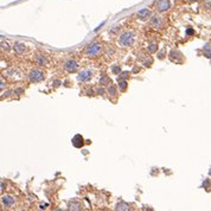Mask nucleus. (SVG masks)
Wrapping results in <instances>:
<instances>
[{
    "mask_svg": "<svg viewBox=\"0 0 211 211\" xmlns=\"http://www.w3.org/2000/svg\"><path fill=\"white\" fill-rule=\"evenodd\" d=\"M31 80H32L33 82L42 81V80H43V75H42V72H40V71H38V70L32 71V74H31Z\"/></svg>",
    "mask_w": 211,
    "mask_h": 211,
    "instance_id": "nucleus-1",
    "label": "nucleus"
},
{
    "mask_svg": "<svg viewBox=\"0 0 211 211\" xmlns=\"http://www.w3.org/2000/svg\"><path fill=\"white\" fill-rule=\"evenodd\" d=\"M90 77H92V72H90L89 70H85V71H82L81 74H80V76H78V80L80 81H88Z\"/></svg>",
    "mask_w": 211,
    "mask_h": 211,
    "instance_id": "nucleus-2",
    "label": "nucleus"
},
{
    "mask_svg": "<svg viewBox=\"0 0 211 211\" xmlns=\"http://www.w3.org/2000/svg\"><path fill=\"white\" fill-rule=\"evenodd\" d=\"M120 40H121V43H122L124 45H128V44L132 43L133 39H132V36H131V35L126 33V35H124V36L121 37V39H120Z\"/></svg>",
    "mask_w": 211,
    "mask_h": 211,
    "instance_id": "nucleus-3",
    "label": "nucleus"
},
{
    "mask_svg": "<svg viewBox=\"0 0 211 211\" xmlns=\"http://www.w3.org/2000/svg\"><path fill=\"white\" fill-rule=\"evenodd\" d=\"M65 68H67V70H69V71H75V70L77 69V64H76L75 62L70 61V62H68V63L65 64Z\"/></svg>",
    "mask_w": 211,
    "mask_h": 211,
    "instance_id": "nucleus-4",
    "label": "nucleus"
},
{
    "mask_svg": "<svg viewBox=\"0 0 211 211\" xmlns=\"http://www.w3.org/2000/svg\"><path fill=\"white\" fill-rule=\"evenodd\" d=\"M99 51H100V45H99V44H95V45H93L92 48L89 49L88 52H89V55H96Z\"/></svg>",
    "mask_w": 211,
    "mask_h": 211,
    "instance_id": "nucleus-5",
    "label": "nucleus"
},
{
    "mask_svg": "<svg viewBox=\"0 0 211 211\" xmlns=\"http://www.w3.org/2000/svg\"><path fill=\"white\" fill-rule=\"evenodd\" d=\"M158 7H159V10H165L166 7H167V1L166 0H161V1H159L158 3Z\"/></svg>",
    "mask_w": 211,
    "mask_h": 211,
    "instance_id": "nucleus-6",
    "label": "nucleus"
}]
</instances>
